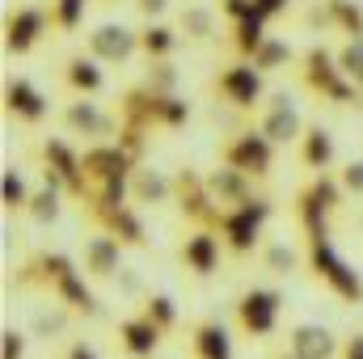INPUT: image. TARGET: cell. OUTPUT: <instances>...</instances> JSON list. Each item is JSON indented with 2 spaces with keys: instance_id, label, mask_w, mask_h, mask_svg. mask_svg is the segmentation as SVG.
Instances as JSON below:
<instances>
[{
  "instance_id": "obj_19",
  "label": "cell",
  "mask_w": 363,
  "mask_h": 359,
  "mask_svg": "<svg viewBox=\"0 0 363 359\" xmlns=\"http://www.w3.org/2000/svg\"><path fill=\"white\" fill-rule=\"evenodd\" d=\"M81 258H85V275L89 279H114L123 270V245L110 233L93 228L89 237H85V254Z\"/></svg>"
},
{
  "instance_id": "obj_13",
  "label": "cell",
  "mask_w": 363,
  "mask_h": 359,
  "mask_svg": "<svg viewBox=\"0 0 363 359\" xmlns=\"http://www.w3.org/2000/svg\"><path fill=\"white\" fill-rule=\"evenodd\" d=\"M77 263L68 258V254H60V250H38L30 263H21L17 267V287H38V292H55V283L64 279V275H72Z\"/></svg>"
},
{
  "instance_id": "obj_39",
  "label": "cell",
  "mask_w": 363,
  "mask_h": 359,
  "mask_svg": "<svg viewBox=\"0 0 363 359\" xmlns=\"http://www.w3.org/2000/svg\"><path fill=\"white\" fill-rule=\"evenodd\" d=\"M85 4H89V0H51V26L77 30L81 17H85Z\"/></svg>"
},
{
  "instance_id": "obj_40",
  "label": "cell",
  "mask_w": 363,
  "mask_h": 359,
  "mask_svg": "<svg viewBox=\"0 0 363 359\" xmlns=\"http://www.w3.org/2000/svg\"><path fill=\"white\" fill-rule=\"evenodd\" d=\"M114 283H118V292L123 296H131V300H148V292H144V275L135 267H123L114 275Z\"/></svg>"
},
{
  "instance_id": "obj_9",
  "label": "cell",
  "mask_w": 363,
  "mask_h": 359,
  "mask_svg": "<svg viewBox=\"0 0 363 359\" xmlns=\"http://www.w3.org/2000/svg\"><path fill=\"white\" fill-rule=\"evenodd\" d=\"M60 123L72 131V136H85L93 144H114L118 140V114H110L101 101H93V97H77V101H68L64 110H60Z\"/></svg>"
},
{
  "instance_id": "obj_34",
  "label": "cell",
  "mask_w": 363,
  "mask_h": 359,
  "mask_svg": "<svg viewBox=\"0 0 363 359\" xmlns=\"http://www.w3.org/2000/svg\"><path fill=\"white\" fill-rule=\"evenodd\" d=\"M334 13V30L347 34V43H363V9L355 0H325Z\"/></svg>"
},
{
  "instance_id": "obj_7",
  "label": "cell",
  "mask_w": 363,
  "mask_h": 359,
  "mask_svg": "<svg viewBox=\"0 0 363 359\" xmlns=\"http://www.w3.org/2000/svg\"><path fill=\"white\" fill-rule=\"evenodd\" d=\"M279 313H283V296L274 287H245L233 304V317L245 338H271L279 330Z\"/></svg>"
},
{
  "instance_id": "obj_15",
  "label": "cell",
  "mask_w": 363,
  "mask_h": 359,
  "mask_svg": "<svg viewBox=\"0 0 363 359\" xmlns=\"http://www.w3.org/2000/svg\"><path fill=\"white\" fill-rule=\"evenodd\" d=\"M135 51H140V34L118 21H106L89 34V55L97 64H127Z\"/></svg>"
},
{
  "instance_id": "obj_11",
  "label": "cell",
  "mask_w": 363,
  "mask_h": 359,
  "mask_svg": "<svg viewBox=\"0 0 363 359\" xmlns=\"http://www.w3.org/2000/svg\"><path fill=\"white\" fill-rule=\"evenodd\" d=\"M262 72L254 64H228L220 77H216V97L228 101L233 110H254L262 106Z\"/></svg>"
},
{
  "instance_id": "obj_12",
  "label": "cell",
  "mask_w": 363,
  "mask_h": 359,
  "mask_svg": "<svg viewBox=\"0 0 363 359\" xmlns=\"http://www.w3.org/2000/svg\"><path fill=\"white\" fill-rule=\"evenodd\" d=\"M85 220H89L93 228L110 233V237H114L118 245H127V250H144V245H148L144 220H140V211H135L131 203H123V207H93V211H85Z\"/></svg>"
},
{
  "instance_id": "obj_43",
  "label": "cell",
  "mask_w": 363,
  "mask_h": 359,
  "mask_svg": "<svg viewBox=\"0 0 363 359\" xmlns=\"http://www.w3.org/2000/svg\"><path fill=\"white\" fill-rule=\"evenodd\" d=\"M220 13L233 17V26H237V21H250V17H262L254 0H220Z\"/></svg>"
},
{
  "instance_id": "obj_35",
  "label": "cell",
  "mask_w": 363,
  "mask_h": 359,
  "mask_svg": "<svg viewBox=\"0 0 363 359\" xmlns=\"http://www.w3.org/2000/svg\"><path fill=\"white\" fill-rule=\"evenodd\" d=\"M291 60H296L291 43H287V38H274V34H271V38L262 43V51H258V55H254L250 64H254L258 72H279V68H287Z\"/></svg>"
},
{
  "instance_id": "obj_21",
  "label": "cell",
  "mask_w": 363,
  "mask_h": 359,
  "mask_svg": "<svg viewBox=\"0 0 363 359\" xmlns=\"http://www.w3.org/2000/svg\"><path fill=\"white\" fill-rule=\"evenodd\" d=\"M207 186H211V194H216V203H220L224 211H233V207H241V203L254 199V178H245L241 170H233V165H224V161L207 174Z\"/></svg>"
},
{
  "instance_id": "obj_50",
  "label": "cell",
  "mask_w": 363,
  "mask_h": 359,
  "mask_svg": "<svg viewBox=\"0 0 363 359\" xmlns=\"http://www.w3.org/2000/svg\"><path fill=\"white\" fill-rule=\"evenodd\" d=\"M359 106H363V89H359Z\"/></svg>"
},
{
  "instance_id": "obj_48",
  "label": "cell",
  "mask_w": 363,
  "mask_h": 359,
  "mask_svg": "<svg viewBox=\"0 0 363 359\" xmlns=\"http://www.w3.org/2000/svg\"><path fill=\"white\" fill-rule=\"evenodd\" d=\"M64 359H97V355H93V347H85V343H72Z\"/></svg>"
},
{
  "instance_id": "obj_24",
  "label": "cell",
  "mask_w": 363,
  "mask_h": 359,
  "mask_svg": "<svg viewBox=\"0 0 363 359\" xmlns=\"http://www.w3.org/2000/svg\"><path fill=\"white\" fill-rule=\"evenodd\" d=\"M72 321H77V313H72L68 304H60V300H55V304L47 300V304H34V309H30V334L43 338V343L64 338V334L72 330Z\"/></svg>"
},
{
  "instance_id": "obj_10",
  "label": "cell",
  "mask_w": 363,
  "mask_h": 359,
  "mask_svg": "<svg viewBox=\"0 0 363 359\" xmlns=\"http://www.w3.org/2000/svg\"><path fill=\"white\" fill-rule=\"evenodd\" d=\"M258 131L271 140L274 148H283V144H300V136H304V118H300L291 93L279 89V93H271V97L262 101V123H258Z\"/></svg>"
},
{
  "instance_id": "obj_45",
  "label": "cell",
  "mask_w": 363,
  "mask_h": 359,
  "mask_svg": "<svg viewBox=\"0 0 363 359\" xmlns=\"http://www.w3.org/2000/svg\"><path fill=\"white\" fill-rule=\"evenodd\" d=\"M131 4H135V9H140V13H144L148 21H157V17H161V13L169 9V0H131Z\"/></svg>"
},
{
  "instance_id": "obj_20",
  "label": "cell",
  "mask_w": 363,
  "mask_h": 359,
  "mask_svg": "<svg viewBox=\"0 0 363 359\" xmlns=\"http://www.w3.org/2000/svg\"><path fill=\"white\" fill-rule=\"evenodd\" d=\"M131 203H140V207L174 203V174L152 170V165H135V174H131Z\"/></svg>"
},
{
  "instance_id": "obj_5",
  "label": "cell",
  "mask_w": 363,
  "mask_h": 359,
  "mask_svg": "<svg viewBox=\"0 0 363 359\" xmlns=\"http://www.w3.org/2000/svg\"><path fill=\"white\" fill-rule=\"evenodd\" d=\"M174 203H178V211H182L186 224L220 233L224 207L216 203V194H211V186H207V174H199V170H178V174H174Z\"/></svg>"
},
{
  "instance_id": "obj_27",
  "label": "cell",
  "mask_w": 363,
  "mask_h": 359,
  "mask_svg": "<svg viewBox=\"0 0 363 359\" xmlns=\"http://www.w3.org/2000/svg\"><path fill=\"white\" fill-rule=\"evenodd\" d=\"M64 85L77 93V97H93V93L106 89V77H101V64L93 55H72L64 64Z\"/></svg>"
},
{
  "instance_id": "obj_37",
  "label": "cell",
  "mask_w": 363,
  "mask_h": 359,
  "mask_svg": "<svg viewBox=\"0 0 363 359\" xmlns=\"http://www.w3.org/2000/svg\"><path fill=\"white\" fill-rule=\"evenodd\" d=\"M144 85L152 93H178V68H174V60H152L148 72H144Z\"/></svg>"
},
{
  "instance_id": "obj_42",
  "label": "cell",
  "mask_w": 363,
  "mask_h": 359,
  "mask_svg": "<svg viewBox=\"0 0 363 359\" xmlns=\"http://www.w3.org/2000/svg\"><path fill=\"white\" fill-rule=\"evenodd\" d=\"M338 182H342V190H347V194L363 199V161H347V165L338 170Z\"/></svg>"
},
{
  "instance_id": "obj_8",
  "label": "cell",
  "mask_w": 363,
  "mask_h": 359,
  "mask_svg": "<svg viewBox=\"0 0 363 359\" xmlns=\"http://www.w3.org/2000/svg\"><path fill=\"white\" fill-rule=\"evenodd\" d=\"M220 161L233 165V170H241L245 178L262 182L274 170V144L258 131V127H245V131H237V136L220 148Z\"/></svg>"
},
{
  "instance_id": "obj_36",
  "label": "cell",
  "mask_w": 363,
  "mask_h": 359,
  "mask_svg": "<svg viewBox=\"0 0 363 359\" xmlns=\"http://www.w3.org/2000/svg\"><path fill=\"white\" fill-rule=\"evenodd\" d=\"M140 313H148L165 334L178 330V304H174V296H165V292H148V300L140 304Z\"/></svg>"
},
{
  "instance_id": "obj_25",
  "label": "cell",
  "mask_w": 363,
  "mask_h": 359,
  "mask_svg": "<svg viewBox=\"0 0 363 359\" xmlns=\"http://www.w3.org/2000/svg\"><path fill=\"white\" fill-rule=\"evenodd\" d=\"M300 165L313 170V174H330V165H334V136L321 123L304 127V136H300Z\"/></svg>"
},
{
  "instance_id": "obj_6",
  "label": "cell",
  "mask_w": 363,
  "mask_h": 359,
  "mask_svg": "<svg viewBox=\"0 0 363 359\" xmlns=\"http://www.w3.org/2000/svg\"><path fill=\"white\" fill-rule=\"evenodd\" d=\"M38 161H43V182H51V186H60L64 194H72L77 203H85V194H89V186H85V165H81V153H77L68 140H60V136L43 140Z\"/></svg>"
},
{
  "instance_id": "obj_14",
  "label": "cell",
  "mask_w": 363,
  "mask_h": 359,
  "mask_svg": "<svg viewBox=\"0 0 363 359\" xmlns=\"http://www.w3.org/2000/svg\"><path fill=\"white\" fill-rule=\"evenodd\" d=\"M287 351L296 359H338L342 355V343H338V334H334L330 326H321V321H300V326H291V334H287Z\"/></svg>"
},
{
  "instance_id": "obj_32",
  "label": "cell",
  "mask_w": 363,
  "mask_h": 359,
  "mask_svg": "<svg viewBox=\"0 0 363 359\" xmlns=\"http://www.w3.org/2000/svg\"><path fill=\"white\" fill-rule=\"evenodd\" d=\"M258 258H262V270H271V275H296V270L308 263V258H304L296 245H287V241H267Z\"/></svg>"
},
{
  "instance_id": "obj_17",
  "label": "cell",
  "mask_w": 363,
  "mask_h": 359,
  "mask_svg": "<svg viewBox=\"0 0 363 359\" xmlns=\"http://www.w3.org/2000/svg\"><path fill=\"white\" fill-rule=\"evenodd\" d=\"M220 233H211V228H190L186 237H182V250H178V263L190 275H199V279H207L211 270L220 267Z\"/></svg>"
},
{
  "instance_id": "obj_49",
  "label": "cell",
  "mask_w": 363,
  "mask_h": 359,
  "mask_svg": "<svg viewBox=\"0 0 363 359\" xmlns=\"http://www.w3.org/2000/svg\"><path fill=\"white\" fill-rule=\"evenodd\" d=\"M271 359H296V355H291V351H279V355H271Z\"/></svg>"
},
{
  "instance_id": "obj_4",
  "label": "cell",
  "mask_w": 363,
  "mask_h": 359,
  "mask_svg": "<svg viewBox=\"0 0 363 359\" xmlns=\"http://www.w3.org/2000/svg\"><path fill=\"white\" fill-rule=\"evenodd\" d=\"M347 190L334 174H313L296 190V220L304 233H330V216L342 207Z\"/></svg>"
},
{
  "instance_id": "obj_2",
  "label": "cell",
  "mask_w": 363,
  "mask_h": 359,
  "mask_svg": "<svg viewBox=\"0 0 363 359\" xmlns=\"http://www.w3.org/2000/svg\"><path fill=\"white\" fill-rule=\"evenodd\" d=\"M300 85L313 93V97H321V101H334V106H359V89L342 77V68H338V55L330 51V47H308L304 55H300Z\"/></svg>"
},
{
  "instance_id": "obj_22",
  "label": "cell",
  "mask_w": 363,
  "mask_h": 359,
  "mask_svg": "<svg viewBox=\"0 0 363 359\" xmlns=\"http://www.w3.org/2000/svg\"><path fill=\"white\" fill-rule=\"evenodd\" d=\"M51 300H60V304H68L77 317H101V300H97V292L89 287V279H85V270H72V275H64L60 283H55V292H51Z\"/></svg>"
},
{
  "instance_id": "obj_44",
  "label": "cell",
  "mask_w": 363,
  "mask_h": 359,
  "mask_svg": "<svg viewBox=\"0 0 363 359\" xmlns=\"http://www.w3.org/2000/svg\"><path fill=\"white\" fill-rule=\"evenodd\" d=\"M304 26L317 30V34H321V30H334V13H330V4H308V9H304Z\"/></svg>"
},
{
  "instance_id": "obj_46",
  "label": "cell",
  "mask_w": 363,
  "mask_h": 359,
  "mask_svg": "<svg viewBox=\"0 0 363 359\" xmlns=\"http://www.w3.org/2000/svg\"><path fill=\"white\" fill-rule=\"evenodd\" d=\"M254 4H258V13L271 21V17H279V13H287V4H291V0H254Z\"/></svg>"
},
{
  "instance_id": "obj_18",
  "label": "cell",
  "mask_w": 363,
  "mask_h": 359,
  "mask_svg": "<svg viewBox=\"0 0 363 359\" xmlns=\"http://www.w3.org/2000/svg\"><path fill=\"white\" fill-rule=\"evenodd\" d=\"M161 338H165V330H161L148 313H135V317H127V321L118 326V347L131 359H152L161 351Z\"/></svg>"
},
{
  "instance_id": "obj_33",
  "label": "cell",
  "mask_w": 363,
  "mask_h": 359,
  "mask_svg": "<svg viewBox=\"0 0 363 359\" xmlns=\"http://www.w3.org/2000/svg\"><path fill=\"white\" fill-rule=\"evenodd\" d=\"M30 199H34V190L26 186L21 170L9 165V170L0 174V203H4V211H30Z\"/></svg>"
},
{
  "instance_id": "obj_3",
  "label": "cell",
  "mask_w": 363,
  "mask_h": 359,
  "mask_svg": "<svg viewBox=\"0 0 363 359\" xmlns=\"http://www.w3.org/2000/svg\"><path fill=\"white\" fill-rule=\"evenodd\" d=\"M271 216H274V203L267 199V194H254L250 203L224 211V224H220V241H224V250H228L233 258H250L254 245L262 241V228H267Z\"/></svg>"
},
{
  "instance_id": "obj_30",
  "label": "cell",
  "mask_w": 363,
  "mask_h": 359,
  "mask_svg": "<svg viewBox=\"0 0 363 359\" xmlns=\"http://www.w3.org/2000/svg\"><path fill=\"white\" fill-rule=\"evenodd\" d=\"M178 34H186L190 43H211L216 38V13L207 4H186L178 17Z\"/></svg>"
},
{
  "instance_id": "obj_28",
  "label": "cell",
  "mask_w": 363,
  "mask_h": 359,
  "mask_svg": "<svg viewBox=\"0 0 363 359\" xmlns=\"http://www.w3.org/2000/svg\"><path fill=\"white\" fill-rule=\"evenodd\" d=\"M178 43H182V34L169 30L165 21H148V26L140 30V51L148 55V64H152V60H174Z\"/></svg>"
},
{
  "instance_id": "obj_1",
  "label": "cell",
  "mask_w": 363,
  "mask_h": 359,
  "mask_svg": "<svg viewBox=\"0 0 363 359\" xmlns=\"http://www.w3.org/2000/svg\"><path fill=\"white\" fill-rule=\"evenodd\" d=\"M304 258H308V270H313V275L338 296V300H347V304H363L359 270L334 250L330 233H304Z\"/></svg>"
},
{
  "instance_id": "obj_31",
  "label": "cell",
  "mask_w": 363,
  "mask_h": 359,
  "mask_svg": "<svg viewBox=\"0 0 363 359\" xmlns=\"http://www.w3.org/2000/svg\"><path fill=\"white\" fill-rule=\"evenodd\" d=\"M267 38H271V34H267V17H250V21H237V26H233V51H237L245 64L262 51Z\"/></svg>"
},
{
  "instance_id": "obj_41",
  "label": "cell",
  "mask_w": 363,
  "mask_h": 359,
  "mask_svg": "<svg viewBox=\"0 0 363 359\" xmlns=\"http://www.w3.org/2000/svg\"><path fill=\"white\" fill-rule=\"evenodd\" d=\"M0 359H26V334H17L13 326L0 330Z\"/></svg>"
},
{
  "instance_id": "obj_29",
  "label": "cell",
  "mask_w": 363,
  "mask_h": 359,
  "mask_svg": "<svg viewBox=\"0 0 363 359\" xmlns=\"http://www.w3.org/2000/svg\"><path fill=\"white\" fill-rule=\"evenodd\" d=\"M60 211H64V190L60 186H51V182H43L38 190H34V199H30V220L38 224V228H51V224H60Z\"/></svg>"
},
{
  "instance_id": "obj_23",
  "label": "cell",
  "mask_w": 363,
  "mask_h": 359,
  "mask_svg": "<svg viewBox=\"0 0 363 359\" xmlns=\"http://www.w3.org/2000/svg\"><path fill=\"white\" fill-rule=\"evenodd\" d=\"M4 110H9L17 123H30V127H34V123H43V118H47V97L34 89L30 81H21V77H17V81H9V85H4Z\"/></svg>"
},
{
  "instance_id": "obj_38",
  "label": "cell",
  "mask_w": 363,
  "mask_h": 359,
  "mask_svg": "<svg viewBox=\"0 0 363 359\" xmlns=\"http://www.w3.org/2000/svg\"><path fill=\"white\" fill-rule=\"evenodd\" d=\"M334 55H338V68H342V77H347L355 89H363V43H342Z\"/></svg>"
},
{
  "instance_id": "obj_16",
  "label": "cell",
  "mask_w": 363,
  "mask_h": 359,
  "mask_svg": "<svg viewBox=\"0 0 363 359\" xmlns=\"http://www.w3.org/2000/svg\"><path fill=\"white\" fill-rule=\"evenodd\" d=\"M47 21H51V13H43V9H17V13H9L4 17V51L9 55H30L38 47V38L47 34Z\"/></svg>"
},
{
  "instance_id": "obj_47",
  "label": "cell",
  "mask_w": 363,
  "mask_h": 359,
  "mask_svg": "<svg viewBox=\"0 0 363 359\" xmlns=\"http://www.w3.org/2000/svg\"><path fill=\"white\" fill-rule=\"evenodd\" d=\"M338 359H363V334H351V338L342 343V355Z\"/></svg>"
},
{
  "instance_id": "obj_26",
  "label": "cell",
  "mask_w": 363,
  "mask_h": 359,
  "mask_svg": "<svg viewBox=\"0 0 363 359\" xmlns=\"http://www.w3.org/2000/svg\"><path fill=\"white\" fill-rule=\"evenodd\" d=\"M190 343H194V359H233V334L216 317L199 321L194 334H190Z\"/></svg>"
}]
</instances>
